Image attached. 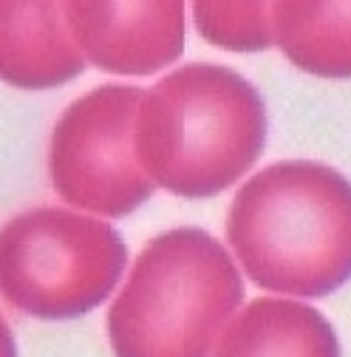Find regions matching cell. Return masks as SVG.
<instances>
[{"instance_id": "obj_4", "label": "cell", "mask_w": 351, "mask_h": 357, "mask_svg": "<svg viewBox=\"0 0 351 357\" xmlns=\"http://www.w3.org/2000/svg\"><path fill=\"white\" fill-rule=\"evenodd\" d=\"M127 247L102 218L34 207L0 227V298L40 321H74L122 281Z\"/></svg>"}, {"instance_id": "obj_11", "label": "cell", "mask_w": 351, "mask_h": 357, "mask_svg": "<svg viewBox=\"0 0 351 357\" xmlns=\"http://www.w3.org/2000/svg\"><path fill=\"white\" fill-rule=\"evenodd\" d=\"M0 357H17V343L3 315H0Z\"/></svg>"}, {"instance_id": "obj_1", "label": "cell", "mask_w": 351, "mask_h": 357, "mask_svg": "<svg viewBox=\"0 0 351 357\" xmlns=\"http://www.w3.org/2000/svg\"><path fill=\"white\" fill-rule=\"evenodd\" d=\"M227 241L255 287L326 298L351 281V182L309 159L263 167L233 196Z\"/></svg>"}, {"instance_id": "obj_6", "label": "cell", "mask_w": 351, "mask_h": 357, "mask_svg": "<svg viewBox=\"0 0 351 357\" xmlns=\"http://www.w3.org/2000/svg\"><path fill=\"white\" fill-rule=\"evenodd\" d=\"M65 23L82 57L108 74L148 77L185 52V3L179 0H71Z\"/></svg>"}, {"instance_id": "obj_9", "label": "cell", "mask_w": 351, "mask_h": 357, "mask_svg": "<svg viewBox=\"0 0 351 357\" xmlns=\"http://www.w3.org/2000/svg\"><path fill=\"white\" fill-rule=\"evenodd\" d=\"M278 49L300 71L351 79V3L281 0L272 3Z\"/></svg>"}, {"instance_id": "obj_2", "label": "cell", "mask_w": 351, "mask_h": 357, "mask_svg": "<svg viewBox=\"0 0 351 357\" xmlns=\"http://www.w3.org/2000/svg\"><path fill=\"white\" fill-rule=\"evenodd\" d=\"M134 142L153 188L207 199L230 190L260 159L267 105L238 71L190 63L145 91Z\"/></svg>"}, {"instance_id": "obj_10", "label": "cell", "mask_w": 351, "mask_h": 357, "mask_svg": "<svg viewBox=\"0 0 351 357\" xmlns=\"http://www.w3.org/2000/svg\"><path fill=\"white\" fill-rule=\"evenodd\" d=\"M198 34L227 52H263L275 43L272 3H221L198 0L193 3Z\"/></svg>"}, {"instance_id": "obj_5", "label": "cell", "mask_w": 351, "mask_h": 357, "mask_svg": "<svg viewBox=\"0 0 351 357\" xmlns=\"http://www.w3.org/2000/svg\"><path fill=\"white\" fill-rule=\"evenodd\" d=\"M142 100L145 88L100 85L63 111L49 145V176L63 202L122 218L150 199L153 182L134 142Z\"/></svg>"}, {"instance_id": "obj_3", "label": "cell", "mask_w": 351, "mask_h": 357, "mask_svg": "<svg viewBox=\"0 0 351 357\" xmlns=\"http://www.w3.org/2000/svg\"><path fill=\"white\" fill-rule=\"evenodd\" d=\"M244 301L224 244L201 227L150 238L108 309L116 357H210Z\"/></svg>"}, {"instance_id": "obj_7", "label": "cell", "mask_w": 351, "mask_h": 357, "mask_svg": "<svg viewBox=\"0 0 351 357\" xmlns=\"http://www.w3.org/2000/svg\"><path fill=\"white\" fill-rule=\"evenodd\" d=\"M85 68L65 23V3L0 0V79L15 88H57Z\"/></svg>"}, {"instance_id": "obj_8", "label": "cell", "mask_w": 351, "mask_h": 357, "mask_svg": "<svg viewBox=\"0 0 351 357\" xmlns=\"http://www.w3.org/2000/svg\"><path fill=\"white\" fill-rule=\"evenodd\" d=\"M215 357H340V343L315 306L292 298H258L238 309Z\"/></svg>"}]
</instances>
